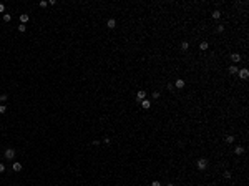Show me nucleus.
<instances>
[{"instance_id": "nucleus-10", "label": "nucleus", "mask_w": 249, "mask_h": 186, "mask_svg": "<svg viewBox=\"0 0 249 186\" xmlns=\"http://www.w3.org/2000/svg\"><path fill=\"white\" fill-rule=\"evenodd\" d=\"M175 85H176L178 88H184V80H181V78H179V80H176V83H175Z\"/></svg>"}, {"instance_id": "nucleus-9", "label": "nucleus", "mask_w": 249, "mask_h": 186, "mask_svg": "<svg viewBox=\"0 0 249 186\" xmlns=\"http://www.w3.org/2000/svg\"><path fill=\"white\" fill-rule=\"evenodd\" d=\"M12 168H13V171H17V173H18V171H22V163H17V161H15Z\"/></svg>"}, {"instance_id": "nucleus-26", "label": "nucleus", "mask_w": 249, "mask_h": 186, "mask_svg": "<svg viewBox=\"0 0 249 186\" xmlns=\"http://www.w3.org/2000/svg\"><path fill=\"white\" fill-rule=\"evenodd\" d=\"M3 171H5V165H3V163H0V173H3Z\"/></svg>"}, {"instance_id": "nucleus-16", "label": "nucleus", "mask_w": 249, "mask_h": 186, "mask_svg": "<svg viewBox=\"0 0 249 186\" xmlns=\"http://www.w3.org/2000/svg\"><path fill=\"white\" fill-rule=\"evenodd\" d=\"M219 17H221V12H219V10H214L213 12V18H219Z\"/></svg>"}, {"instance_id": "nucleus-27", "label": "nucleus", "mask_w": 249, "mask_h": 186, "mask_svg": "<svg viewBox=\"0 0 249 186\" xmlns=\"http://www.w3.org/2000/svg\"><path fill=\"white\" fill-rule=\"evenodd\" d=\"M151 186H161V183H159V181H153V183H151Z\"/></svg>"}, {"instance_id": "nucleus-19", "label": "nucleus", "mask_w": 249, "mask_h": 186, "mask_svg": "<svg viewBox=\"0 0 249 186\" xmlns=\"http://www.w3.org/2000/svg\"><path fill=\"white\" fill-rule=\"evenodd\" d=\"M223 176H224V180H229V178H231V171H224Z\"/></svg>"}, {"instance_id": "nucleus-20", "label": "nucleus", "mask_w": 249, "mask_h": 186, "mask_svg": "<svg viewBox=\"0 0 249 186\" xmlns=\"http://www.w3.org/2000/svg\"><path fill=\"white\" fill-rule=\"evenodd\" d=\"M216 30H217L219 33H221V32H224V25H217V27H216Z\"/></svg>"}, {"instance_id": "nucleus-8", "label": "nucleus", "mask_w": 249, "mask_h": 186, "mask_svg": "<svg viewBox=\"0 0 249 186\" xmlns=\"http://www.w3.org/2000/svg\"><path fill=\"white\" fill-rule=\"evenodd\" d=\"M231 60H233L234 63H238V62H241V55H239V53H233V55H231Z\"/></svg>"}, {"instance_id": "nucleus-14", "label": "nucleus", "mask_w": 249, "mask_h": 186, "mask_svg": "<svg viewBox=\"0 0 249 186\" xmlns=\"http://www.w3.org/2000/svg\"><path fill=\"white\" fill-rule=\"evenodd\" d=\"M12 20V15L10 13H3V22H10Z\"/></svg>"}, {"instance_id": "nucleus-28", "label": "nucleus", "mask_w": 249, "mask_h": 186, "mask_svg": "<svg viewBox=\"0 0 249 186\" xmlns=\"http://www.w3.org/2000/svg\"><path fill=\"white\" fill-rule=\"evenodd\" d=\"M166 186H173V185H171V183H170V185H166Z\"/></svg>"}, {"instance_id": "nucleus-3", "label": "nucleus", "mask_w": 249, "mask_h": 186, "mask_svg": "<svg viewBox=\"0 0 249 186\" xmlns=\"http://www.w3.org/2000/svg\"><path fill=\"white\" fill-rule=\"evenodd\" d=\"M13 156H15V149L13 148H7L5 149V158H7V159H13Z\"/></svg>"}, {"instance_id": "nucleus-24", "label": "nucleus", "mask_w": 249, "mask_h": 186, "mask_svg": "<svg viewBox=\"0 0 249 186\" xmlns=\"http://www.w3.org/2000/svg\"><path fill=\"white\" fill-rule=\"evenodd\" d=\"M47 5H48V2H45V0L40 2V7H47Z\"/></svg>"}, {"instance_id": "nucleus-4", "label": "nucleus", "mask_w": 249, "mask_h": 186, "mask_svg": "<svg viewBox=\"0 0 249 186\" xmlns=\"http://www.w3.org/2000/svg\"><path fill=\"white\" fill-rule=\"evenodd\" d=\"M140 103H141V106H143V108H144V110H149V108H151V101H149L148 98H144V100H141Z\"/></svg>"}, {"instance_id": "nucleus-12", "label": "nucleus", "mask_w": 249, "mask_h": 186, "mask_svg": "<svg viewBox=\"0 0 249 186\" xmlns=\"http://www.w3.org/2000/svg\"><path fill=\"white\" fill-rule=\"evenodd\" d=\"M208 47H209L208 42H201V43H199V48H201V50H208Z\"/></svg>"}, {"instance_id": "nucleus-23", "label": "nucleus", "mask_w": 249, "mask_h": 186, "mask_svg": "<svg viewBox=\"0 0 249 186\" xmlns=\"http://www.w3.org/2000/svg\"><path fill=\"white\" fill-rule=\"evenodd\" d=\"M0 101H7V95H5V93L0 95Z\"/></svg>"}, {"instance_id": "nucleus-22", "label": "nucleus", "mask_w": 249, "mask_h": 186, "mask_svg": "<svg viewBox=\"0 0 249 186\" xmlns=\"http://www.w3.org/2000/svg\"><path fill=\"white\" fill-rule=\"evenodd\" d=\"M7 112V106L5 105H0V113H5Z\"/></svg>"}, {"instance_id": "nucleus-2", "label": "nucleus", "mask_w": 249, "mask_h": 186, "mask_svg": "<svg viewBox=\"0 0 249 186\" xmlns=\"http://www.w3.org/2000/svg\"><path fill=\"white\" fill-rule=\"evenodd\" d=\"M238 73H239V78H241V80H248L249 78V70L248 68H243V70H239Z\"/></svg>"}, {"instance_id": "nucleus-15", "label": "nucleus", "mask_w": 249, "mask_h": 186, "mask_svg": "<svg viewBox=\"0 0 249 186\" xmlns=\"http://www.w3.org/2000/svg\"><path fill=\"white\" fill-rule=\"evenodd\" d=\"M233 141H234V136H231V135H228V136H226V143H229V145H231Z\"/></svg>"}, {"instance_id": "nucleus-21", "label": "nucleus", "mask_w": 249, "mask_h": 186, "mask_svg": "<svg viewBox=\"0 0 249 186\" xmlns=\"http://www.w3.org/2000/svg\"><path fill=\"white\" fill-rule=\"evenodd\" d=\"M153 98L158 100V98H159V91H153Z\"/></svg>"}, {"instance_id": "nucleus-13", "label": "nucleus", "mask_w": 249, "mask_h": 186, "mask_svg": "<svg viewBox=\"0 0 249 186\" xmlns=\"http://www.w3.org/2000/svg\"><path fill=\"white\" fill-rule=\"evenodd\" d=\"M238 72H239V68H238V67H234V65H233V67H229V73H238Z\"/></svg>"}, {"instance_id": "nucleus-7", "label": "nucleus", "mask_w": 249, "mask_h": 186, "mask_svg": "<svg viewBox=\"0 0 249 186\" xmlns=\"http://www.w3.org/2000/svg\"><path fill=\"white\" fill-rule=\"evenodd\" d=\"M28 20H30V17H28L27 13H22V15H20V22H22L23 25H25V23H27Z\"/></svg>"}, {"instance_id": "nucleus-25", "label": "nucleus", "mask_w": 249, "mask_h": 186, "mask_svg": "<svg viewBox=\"0 0 249 186\" xmlns=\"http://www.w3.org/2000/svg\"><path fill=\"white\" fill-rule=\"evenodd\" d=\"M3 12H5V5H3V3H0V13H3Z\"/></svg>"}, {"instance_id": "nucleus-5", "label": "nucleus", "mask_w": 249, "mask_h": 186, "mask_svg": "<svg viewBox=\"0 0 249 186\" xmlns=\"http://www.w3.org/2000/svg\"><path fill=\"white\" fill-rule=\"evenodd\" d=\"M106 27H108V28H111V30H113V28L116 27V20H115V18H110V20H108V22H106Z\"/></svg>"}, {"instance_id": "nucleus-6", "label": "nucleus", "mask_w": 249, "mask_h": 186, "mask_svg": "<svg viewBox=\"0 0 249 186\" xmlns=\"http://www.w3.org/2000/svg\"><path fill=\"white\" fill-rule=\"evenodd\" d=\"M136 98H138V101H141V100H144V98H146V93H144L143 90H140V91L136 93Z\"/></svg>"}, {"instance_id": "nucleus-17", "label": "nucleus", "mask_w": 249, "mask_h": 186, "mask_svg": "<svg viewBox=\"0 0 249 186\" xmlns=\"http://www.w3.org/2000/svg\"><path fill=\"white\" fill-rule=\"evenodd\" d=\"M25 30H27V25L20 23V25H18V32H25Z\"/></svg>"}, {"instance_id": "nucleus-1", "label": "nucleus", "mask_w": 249, "mask_h": 186, "mask_svg": "<svg viewBox=\"0 0 249 186\" xmlns=\"http://www.w3.org/2000/svg\"><path fill=\"white\" fill-rule=\"evenodd\" d=\"M196 166H198V170H199V171H204V170L208 168V159H206V158H201V159H198Z\"/></svg>"}, {"instance_id": "nucleus-11", "label": "nucleus", "mask_w": 249, "mask_h": 186, "mask_svg": "<svg viewBox=\"0 0 249 186\" xmlns=\"http://www.w3.org/2000/svg\"><path fill=\"white\" fill-rule=\"evenodd\" d=\"M234 153H236V154H243V153H244V148H243V146H236V148H234Z\"/></svg>"}, {"instance_id": "nucleus-18", "label": "nucleus", "mask_w": 249, "mask_h": 186, "mask_svg": "<svg viewBox=\"0 0 249 186\" xmlns=\"http://www.w3.org/2000/svg\"><path fill=\"white\" fill-rule=\"evenodd\" d=\"M181 48H183V50H188V48H189V43H188V42H183V43H181Z\"/></svg>"}]
</instances>
